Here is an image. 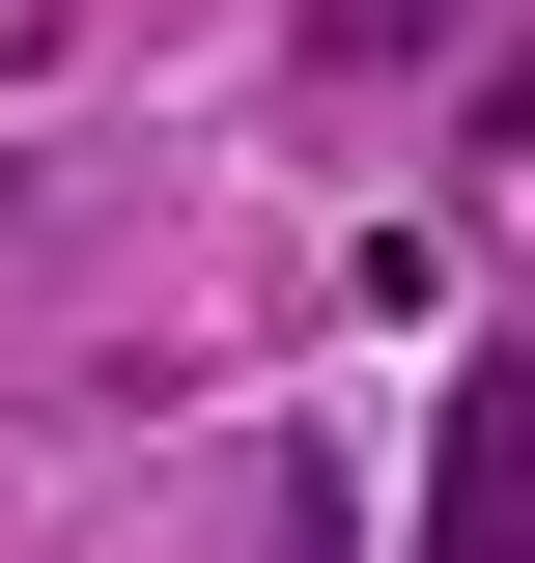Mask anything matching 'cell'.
<instances>
[{"label":"cell","instance_id":"obj_1","mask_svg":"<svg viewBox=\"0 0 535 563\" xmlns=\"http://www.w3.org/2000/svg\"><path fill=\"white\" fill-rule=\"evenodd\" d=\"M423 563H535V339L451 366V451H423Z\"/></svg>","mask_w":535,"mask_h":563},{"label":"cell","instance_id":"obj_2","mask_svg":"<svg viewBox=\"0 0 535 563\" xmlns=\"http://www.w3.org/2000/svg\"><path fill=\"white\" fill-rule=\"evenodd\" d=\"M423 29H451V0H310V57L367 85V57H423Z\"/></svg>","mask_w":535,"mask_h":563}]
</instances>
